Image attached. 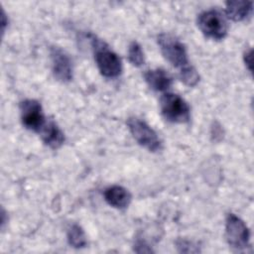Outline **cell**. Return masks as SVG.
Listing matches in <instances>:
<instances>
[{
  "label": "cell",
  "mask_w": 254,
  "mask_h": 254,
  "mask_svg": "<svg viewBox=\"0 0 254 254\" xmlns=\"http://www.w3.org/2000/svg\"><path fill=\"white\" fill-rule=\"evenodd\" d=\"M226 15L233 21H242L252 12V2L228 1L226 2Z\"/></svg>",
  "instance_id": "obj_12"
},
{
  "label": "cell",
  "mask_w": 254,
  "mask_h": 254,
  "mask_svg": "<svg viewBox=\"0 0 254 254\" xmlns=\"http://www.w3.org/2000/svg\"><path fill=\"white\" fill-rule=\"evenodd\" d=\"M180 78L186 85L194 86L199 81V74L191 64H189L180 70Z\"/></svg>",
  "instance_id": "obj_15"
},
{
  "label": "cell",
  "mask_w": 254,
  "mask_h": 254,
  "mask_svg": "<svg viewBox=\"0 0 254 254\" xmlns=\"http://www.w3.org/2000/svg\"><path fill=\"white\" fill-rule=\"evenodd\" d=\"M128 60L135 66H141L144 62V53L137 42H132L128 48Z\"/></svg>",
  "instance_id": "obj_14"
},
{
  "label": "cell",
  "mask_w": 254,
  "mask_h": 254,
  "mask_svg": "<svg viewBox=\"0 0 254 254\" xmlns=\"http://www.w3.org/2000/svg\"><path fill=\"white\" fill-rule=\"evenodd\" d=\"M145 246V247H148V246H146L145 244H143V242L142 241H139V242H137L136 243V246L135 247H141V246ZM152 250L150 249V248H146V249H144V248H142V249H140L138 252H151Z\"/></svg>",
  "instance_id": "obj_17"
},
{
  "label": "cell",
  "mask_w": 254,
  "mask_h": 254,
  "mask_svg": "<svg viewBox=\"0 0 254 254\" xmlns=\"http://www.w3.org/2000/svg\"><path fill=\"white\" fill-rule=\"evenodd\" d=\"M163 116L170 122L185 123L190 120V109L187 101L175 93H166L160 99Z\"/></svg>",
  "instance_id": "obj_3"
},
{
  "label": "cell",
  "mask_w": 254,
  "mask_h": 254,
  "mask_svg": "<svg viewBox=\"0 0 254 254\" xmlns=\"http://www.w3.org/2000/svg\"><path fill=\"white\" fill-rule=\"evenodd\" d=\"M5 13H4V11H2V31L4 32L5 31V27H6V25H7V22H6V20H5Z\"/></svg>",
  "instance_id": "obj_18"
},
{
  "label": "cell",
  "mask_w": 254,
  "mask_h": 254,
  "mask_svg": "<svg viewBox=\"0 0 254 254\" xmlns=\"http://www.w3.org/2000/svg\"><path fill=\"white\" fill-rule=\"evenodd\" d=\"M197 25L203 35L213 40H221L227 34L224 16L214 9L201 12L197 17Z\"/></svg>",
  "instance_id": "obj_4"
},
{
  "label": "cell",
  "mask_w": 254,
  "mask_h": 254,
  "mask_svg": "<svg viewBox=\"0 0 254 254\" xmlns=\"http://www.w3.org/2000/svg\"><path fill=\"white\" fill-rule=\"evenodd\" d=\"M127 125L134 139L142 147L151 152H158L162 149V142L157 133L145 121L131 117L128 119Z\"/></svg>",
  "instance_id": "obj_5"
},
{
  "label": "cell",
  "mask_w": 254,
  "mask_h": 254,
  "mask_svg": "<svg viewBox=\"0 0 254 254\" xmlns=\"http://www.w3.org/2000/svg\"><path fill=\"white\" fill-rule=\"evenodd\" d=\"M51 60L55 77L62 82L69 81L72 78V64L67 54L59 47H53Z\"/></svg>",
  "instance_id": "obj_8"
},
{
  "label": "cell",
  "mask_w": 254,
  "mask_h": 254,
  "mask_svg": "<svg viewBox=\"0 0 254 254\" xmlns=\"http://www.w3.org/2000/svg\"><path fill=\"white\" fill-rule=\"evenodd\" d=\"M225 236L228 244L235 249H244L249 246V229L244 221L233 213H229L226 217Z\"/></svg>",
  "instance_id": "obj_6"
},
{
  "label": "cell",
  "mask_w": 254,
  "mask_h": 254,
  "mask_svg": "<svg viewBox=\"0 0 254 254\" xmlns=\"http://www.w3.org/2000/svg\"><path fill=\"white\" fill-rule=\"evenodd\" d=\"M158 44L167 61L179 70L190 64L185 45L173 35L165 33L159 35Z\"/></svg>",
  "instance_id": "obj_2"
},
{
  "label": "cell",
  "mask_w": 254,
  "mask_h": 254,
  "mask_svg": "<svg viewBox=\"0 0 254 254\" xmlns=\"http://www.w3.org/2000/svg\"><path fill=\"white\" fill-rule=\"evenodd\" d=\"M67 241L74 248H82L86 246V237L82 228L77 224H72L67 230Z\"/></svg>",
  "instance_id": "obj_13"
},
{
  "label": "cell",
  "mask_w": 254,
  "mask_h": 254,
  "mask_svg": "<svg viewBox=\"0 0 254 254\" xmlns=\"http://www.w3.org/2000/svg\"><path fill=\"white\" fill-rule=\"evenodd\" d=\"M40 134L44 143L53 149L61 147L64 142V135L63 131L52 120L44 125L40 131Z\"/></svg>",
  "instance_id": "obj_11"
},
{
  "label": "cell",
  "mask_w": 254,
  "mask_h": 254,
  "mask_svg": "<svg viewBox=\"0 0 254 254\" xmlns=\"http://www.w3.org/2000/svg\"><path fill=\"white\" fill-rule=\"evenodd\" d=\"M20 111L22 123L27 129L40 132L46 124L42 105L37 100L26 99L22 101Z\"/></svg>",
  "instance_id": "obj_7"
},
{
  "label": "cell",
  "mask_w": 254,
  "mask_h": 254,
  "mask_svg": "<svg viewBox=\"0 0 254 254\" xmlns=\"http://www.w3.org/2000/svg\"><path fill=\"white\" fill-rule=\"evenodd\" d=\"M244 62H245V64L247 65L248 69L251 71V69H252V67H251V64H252V51H251V49L248 50L244 54Z\"/></svg>",
  "instance_id": "obj_16"
},
{
  "label": "cell",
  "mask_w": 254,
  "mask_h": 254,
  "mask_svg": "<svg viewBox=\"0 0 254 254\" xmlns=\"http://www.w3.org/2000/svg\"><path fill=\"white\" fill-rule=\"evenodd\" d=\"M104 198L109 205L123 209L129 205L131 194L121 186H112L104 190Z\"/></svg>",
  "instance_id": "obj_9"
},
{
  "label": "cell",
  "mask_w": 254,
  "mask_h": 254,
  "mask_svg": "<svg viewBox=\"0 0 254 254\" xmlns=\"http://www.w3.org/2000/svg\"><path fill=\"white\" fill-rule=\"evenodd\" d=\"M148 85L156 91H165L169 89L173 83V79L167 71L162 68L149 69L144 74Z\"/></svg>",
  "instance_id": "obj_10"
},
{
  "label": "cell",
  "mask_w": 254,
  "mask_h": 254,
  "mask_svg": "<svg viewBox=\"0 0 254 254\" xmlns=\"http://www.w3.org/2000/svg\"><path fill=\"white\" fill-rule=\"evenodd\" d=\"M94 58L100 73L106 77H116L122 72L120 58L100 40L92 38Z\"/></svg>",
  "instance_id": "obj_1"
}]
</instances>
